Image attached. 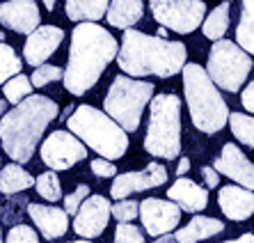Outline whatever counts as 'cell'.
I'll list each match as a JSON object with an SVG mask.
<instances>
[{
    "label": "cell",
    "mask_w": 254,
    "mask_h": 243,
    "mask_svg": "<svg viewBox=\"0 0 254 243\" xmlns=\"http://www.w3.org/2000/svg\"><path fill=\"white\" fill-rule=\"evenodd\" d=\"M213 170L218 174L229 177L231 181H236L241 188L254 190V163L234 143H227L222 147V152L213 163Z\"/></svg>",
    "instance_id": "cell-14"
},
{
    "label": "cell",
    "mask_w": 254,
    "mask_h": 243,
    "mask_svg": "<svg viewBox=\"0 0 254 243\" xmlns=\"http://www.w3.org/2000/svg\"><path fill=\"white\" fill-rule=\"evenodd\" d=\"M144 149L165 161L181 154V99L177 94H156L149 101Z\"/></svg>",
    "instance_id": "cell-6"
},
{
    "label": "cell",
    "mask_w": 254,
    "mask_h": 243,
    "mask_svg": "<svg viewBox=\"0 0 254 243\" xmlns=\"http://www.w3.org/2000/svg\"><path fill=\"white\" fill-rule=\"evenodd\" d=\"M44 7H46V9H53V7H55V0H44Z\"/></svg>",
    "instance_id": "cell-41"
},
{
    "label": "cell",
    "mask_w": 254,
    "mask_h": 243,
    "mask_svg": "<svg viewBox=\"0 0 254 243\" xmlns=\"http://www.w3.org/2000/svg\"><path fill=\"white\" fill-rule=\"evenodd\" d=\"M252 67V58L236 42L220 39L211 46L204 72H206V76L211 78V83L215 87H222L227 92H238L241 85L248 81Z\"/></svg>",
    "instance_id": "cell-8"
},
{
    "label": "cell",
    "mask_w": 254,
    "mask_h": 243,
    "mask_svg": "<svg viewBox=\"0 0 254 243\" xmlns=\"http://www.w3.org/2000/svg\"><path fill=\"white\" fill-rule=\"evenodd\" d=\"M137 216L149 237H165L181 223V209L174 202L158 200V197H147L144 202H140Z\"/></svg>",
    "instance_id": "cell-11"
},
{
    "label": "cell",
    "mask_w": 254,
    "mask_h": 243,
    "mask_svg": "<svg viewBox=\"0 0 254 243\" xmlns=\"http://www.w3.org/2000/svg\"><path fill=\"white\" fill-rule=\"evenodd\" d=\"M241 101H243V108H245L248 113H254V81L245 89H243Z\"/></svg>",
    "instance_id": "cell-37"
},
{
    "label": "cell",
    "mask_w": 254,
    "mask_h": 243,
    "mask_svg": "<svg viewBox=\"0 0 254 243\" xmlns=\"http://www.w3.org/2000/svg\"><path fill=\"white\" fill-rule=\"evenodd\" d=\"M119 44L106 28L99 23H78L71 32L69 62L64 69L66 92L83 96L103 76L106 67L117 58Z\"/></svg>",
    "instance_id": "cell-1"
},
{
    "label": "cell",
    "mask_w": 254,
    "mask_h": 243,
    "mask_svg": "<svg viewBox=\"0 0 254 243\" xmlns=\"http://www.w3.org/2000/svg\"><path fill=\"white\" fill-rule=\"evenodd\" d=\"M28 216L42 232V237L53 241V239L64 237L69 230V216L64 209L48 207V204H28Z\"/></svg>",
    "instance_id": "cell-17"
},
{
    "label": "cell",
    "mask_w": 254,
    "mask_h": 243,
    "mask_svg": "<svg viewBox=\"0 0 254 243\" xmlns=\"http://www.w3.org/2000/svg\"><path fill=\"white\" fill-rule=\"evenodd\" d=\"M151 14L165 30L190 35L204 23L206 5L201 0H149Z\"/></svg>",
    "instance_id": "cell-9"
},
{
    "label": "cell",
    "mask_w": 254,
    "mask_h": 243,
    "mask_svg": "<svg viewBox=\"0 0 254 243\" xmlns=\"http://www.w3.org/2000/svg\"><path fill=\"white\" fill-rule=\"evenodd\" d=\"M0 113H2V115L7 113V101H2V99H0Z\"/></svg>",
    "instance_id": "cell-42"
},
{
    "label": "cell",
    "mask_w": 254,
    "mask_h": 243,
    "mask_svg": "<svg viewBox=\"0 0 254 243\" xmlns=\"http://www.w3.org/2000/svg\"><path fill=\"white\" fill-rule=\"evenodd\" d=\"M62 76H64V72H62L60 67H55V65H42V67H37V69H35L32 78H30V83H32V87H44V85H48V83H55V81H60Z\"/></svg>",
    "instance_id": "cell-30"
},
{
    "label": "cell",
    "mask_w": 254,
    "mask_h": 243,
    "mask_svg": "<svg viewBox=\"0 0 254 243\" xmlns=\"http://www.w3.org/2000/svg\"><path fill=\"white\" fill-rule=\"evenodd\" d=\"M151 99H154V83L128 76H115L108 87L103 108L115 124H119L126 133H133L140 126L142 110Z\"/></svg>",
    "instance_id": "cell-7"
},
{
    "label": "cell",
    "mask_w": 254,
    "mask_h": 243,
    "mask_svg": "<svg viewBox=\"0 0 254 243\" xmlns=\"http://www.w3.org/2000/svg\"><path fill=\"white\" fill-rule=\"evenodd\" d=\"M144 14V2L142 0H110L106 18L113 28L128 30L137 23Z\"/></svg>",
    "instance_id": "cell-21"
},
{
    "label": "cell",
    "mask_w": 254,
    "mask_h": 243,
    "mask_svg": "<svg viewBox=\"0 0 254 243\" xmlns=\"http://www.w3.org/2000/svg\"><path fill=\"white\" fill-rule=\"evenodd\" d=\"M0 243H2V230H0Z\"/></svg>",
    "instance_id": "cell-46"
},
{
    "label": "cell",
    "mask_w": 254,
    "mask_h": 243,
    "mask_svg": "<svg viewBox=\"0 0 254 243\" xmlns=\"http://www.w3.org/2000/svg\"><path fill=\"white\" fill-rule=\"evenodd\" d=\"M201 177H204V181H206L208 188H218L220 174L213 170V165H204V167H201Z\"/></svg>",
    "instance_id": "cell-36"
},
{
    "label": "cell",
    "mask_w": 254,
    "mask_h": 243,
    "mask_svg": "<svg viewBox=\"0 0 254 243\" xmlns=\"http://www.w3.org/2000/svg\"><path fill=\"white\" fill-rule=\"evenodd\" d=\"M35 188L48 202H58L62 197V184H60V179H58V172H53V170L42 172L35 179Z\"/></svg>",
    "instance_id": "cell-29"
},
{
    "label": "cell",
    "mask_w": 254,
    "mask_h": 243,
    "mask_svg": "<svg viewBox=\"0 0 254 243\" xmlns=\"http://www.w3.org/2000/svg\"><path fill=\"white\" fill-rule=\"evenodd\" d=\"M167 181V170L160 163H149L144 170L140 172H124L117 174L110 186L115 200H126L130 193H140V190H149L156 186H163Z\"/></svg>",
    "instance_id": "cell-13"
},
{
    "label": "cell",
    "mask_w": 254,
    "mask_h": 243,
    "mask_svg": "<svg viewBox=\"0 0 254 243\" xmlns=\"http://www.w3.org/2000/svg\"><path fill=\"white\" fill-rule=\"evenodd\" d=\"M2 94H5L7 103H14V106H18L21 101L28 99V96L32 94V83H30L28 76L18 74V76L9 78V81L2 85Z\"/></svg>",
    "instance_id": "cell-27"
},
{
    "label": "cell",
    "mask_w": 254,
    "mask_h": 243,
    "mask_svg": "<svg viewBox=\"0 0 254 243\" xmlns=\"http://www.w3.org/2000/svg\"><path fill=\"white\" fill-rule=\"evenodd\" d=\"M167 200L174 202L181 211H188V214H197V211H204L208 204V193L206 188H201L197 181L186 177H179L174 184L167 188Z\"/></svg>",
    "instance_id": "cell-18"
},
{
    "label": "cell",
    "mask_w": 254,
    "mask_h": 243,
    "mask_svg": "<svg viewBox=\"0 0 254 243\" xmlns=\"http://www.w3.org/2000/svg\"><path fill=\"white\" fill-rule=\"evenodd\" d=\"M87 197H89V186L87 184L76 186V190H73L71 195L64 197V211H66V216H76L78 209H80V204H83Z\"/></svg>",
    "instance_id": "cell-33"
},
{
    "label": "cell",
    "mask_w": 254,
    "mask_h": 243,
    "mask_svg": "<svg viewBox=\"0 0 254 243\" xmlns=\"http://www.w3.org/2000/svg\"><path fill=\"white\" fill-rule=\"evenodd\" d=\"M165 35H167V30L165 28H158V35H156V37H160V39H163Z\"/></svg>",
    "instance_id": "cell-43"
},
{
    "label": "cell",
    "mask_w": 254,
    "mask_h": 243,
    "mask_svg": "<svg viewBox=\"0 0 254 243\" xmlns=\"http://www.w3.org/2000/svg\"><path fill=\"white\" fill-rule=\"evenodd\" d=\"M58 113V103L44 94H30L18 106L7 110L0 119V140L5 154L18 165L28 163L35 156L39 138Z\"/></svg>",
    "instance_id": "cell-3"
},
{
    "label": "cell",
    "mask_w": 254,
    "mask_h": 243,
    "mask_svg": "<svg viewBox=\"0 0 254 243\" xmlns=\"http://www.w3.org/2000/svg\"><path fill=\"white\" fill-rule=\"evenodd\" d=\"M188 170H190V159H188V156H184V159L179 161V165H177V174H179V177H184Z\"/></svg>",
    "instance_id": "cell-38"
},
{
    "label": "cell",
    "mask_w": 254,
    "mask_h": 243,
    "mask_svg": "<svg viewBox=\"0 0 254 243\" xmlns=\"http://www.w3.org/2000/svg\"><path fill=\"white\" fill-rule=\"evenodd\" d=\"M0 25L18 35H30L39 28V7L35 0H7L0 2Z\"/></svg>",
    "instance_id": "cell-16"
},
{
    "label": "cell",
    "mask_w": 254,
    "mask_h": 243,
    "mask_svg": "<svg viewBox=\"0 0 254 243\" xmlns=\"http://www.w3.org/2000/svg\"><path fill=\"white\" fill-rule=\"evenodd\" d=\"M110 202L103 195H89L80 204L78 214L73 216V230L83 239H96L101 237L110 220Z\"/></svg>",
    "instance_id": "cell-12"
},
{
    "label": "cell",
    "mask_w": 254,
    "mask_h": 243,
    "mask_svg": "<svg viewBox=\"0 0 254 243\" xmlns=\"http://www.w3.org/2000/svg\"><path fill=\"white\" fill-rule=\"evenodd\" d=\"M229 9H231L229 2H222V5L213 7L211 14L204 18V23H201V32H204L206 39L220 42V39L225 37L227 28H229Z\"/></svg>",
    "instance_id": "cell-24"
},
{
    "label": "cell",
    "mask_w": 254,
    "mask_h": 243,
    "mask_svg": "<svg viewBox=\"0 0 254 243\" xmlns=\"http://www.w3.org/2000/svg\"><path fill=\"white\" fill-rule=\"evenodd\" d=\"M66 126L85 147L94 149L106 161L122 159L128 149V133L94 106H78L76 113L66 117Z\"/></svg>",
    "instance_id": "cell-5"
},
{
    "label": "cell",
    "mask_w": 254,
    "mask_h": 243,
    "mask_svg": "<svg viewBox=\"0 0 254 243\" xmlns=\"http://www.w3.org/2000/svg\"><path fill=\"white\" fill-rule=\"evenodd\" d=\"M0 42H5V32L2 30H0Z\"/></svg>",
    "instance_id": "cell-44"
},
{
    "label": "cell",
    "mask_w": 254,
    "mask_h": 243,
    "mask_svg": "<svg viewBox=\"0 0 254 243\" xmlns=\"http://www.w3.org/2000/svg\"><path fill=\"white\" fill-rule=\"evenodd\" d=\"M222 243H254V234H243L238 239H231V241H222Z\"/></svg>",
    "instance_id": "cell-39"
},
{
    "label": "cell",
    "mask_w": 254,
    "mask_h": 243,
    "mask_svg": "<svg viewBox=\"0 0 254 243\" xmlns=\"http://www.w3.org/2000/svg\"><path fill=\"white\" fill-rule=\"evenodd\" d=\"M5 243H39V237L37 232L28 225H14L7 234Z\"/></svg>",
    "instance_id": "cell-34"
},
{
    "label": "cell",
    "mask_w": 254,
    "mask_h": 243,
    "mask_svg": "<svg viewBox=\"0 0 254 243\" xmlns=\"http://www.w3.org/2000/svg\"><path fill=\"white\" fill-rule=\"evenodd\" d=\"M30 186H35V177L25 172L18 163H9L0 170V193L2 195H16L23 193Z\"/></svg>",
    "instance_id": "cell-23"
},
{
    "label": "cell",
    "mask_w": 254,
    "mask_h": 243,
    "mask_svg": "<svg viewBox=\"0 0 254 243\" xmlns=\"http://www.w3.org/2000/svg\"><path fill=\"white\" fill-rule=\"evenodd\" d=\"M21 58L14 53L12 46H7L5 42H0V85L7 83L9 78L21 74Z\"/></svg>",
    "instance_id": "cell-28"
},
{
    "label": "cell",
    "mask_w": 254,
    "mask_h": 243,
    "mask_svg": "<svg viewBox=\"0 0 254 243\" xmlns=\"http://www.w3.org/2000/svg\"><path fill=\"white\" fill-rule=\"evenodd\" d=\"M64 39V30L58 25H39L35 32L28 35V42L23 46V58L28 65L37 67L46 65V60L55 53Z\"/></svg>",
    "instance_id": "cell-15"
},
{
    "label": "cell",
    "mask_w": 254,
    "mask_h": 243,
    "mask_svg": "<svg viewBox=\"0 0 254 243\" xmlns=\"http://www.w3.org/2000/svg\"><path fill=\"white\" fill-rule=\"evenodd\" d=\"M137 207H140V202L135 200H119L117 204H113L110 214L119 223H133V218H137Z\"/></svg>",
    "instance_id": "cell-32"
},
{
    "label": "cell",
    "mask_w": 254,
    "mask_h": 243,
    "mask_svg": "<svg viewBox=\"0 0 254 243\" xmlns=\"http://www.w3.org/2000/svg\"><path fill=\"white\" fill-rule=\"evenodd\" d=\"M229 126L234 138H238L243 145L254 149V117L248 113H229Z\"/></svg>",
    "instance_id": "cell-26"
},
{
    "label": "cell",
    "mask_w": 254,
    "mask_h": 243,
    "mask_svg": "<svg viewBox=\"0 0 254 243\" xmlns=\"http://www.w3.org/2000/svg\"><path fill=\"white\" fill-rule=\"evenodd\" d=\"M186 58H188L186 44L144 35L133 28L124 30L122 46L117 51V65L124 74H128V78L177 76L186 67Z\"/></svg>",
    "instance_id": "cell-2"
},
{
    "label": "cell",
    "mask_w": 254,
    "mask_h": 243,
    "mask_svg": "<svg viewBox=\"0 0 254 243\" xmlns=\"http://www.w3.org/2000/svg\"><path fill=\"white\" fill-rule=\"evenodd\" d=\"M92 172H94L96 177L106 179V177H115L117 174V167H115L113 161H106V159H94L92 161Z\"/></svg>",
    "instance_id": "cell-35"
},
{
    "label": "cell",
    "mask_w": 254,
    "mask_h": 243,
    "mask_svg": "<svg viewBox=\"0 0 254 243\" xmlns=\"http://www.w3.org/2000/svg\"><path fill=\"white\" fill-rule=\"evenodd\" d=\"M115 243H147L140 227L130 225V223H119L115 230Z\"/></svg>",
    "instance_id": "cell-31"
},
{
    "label": "cell",
    "mask_w": 254,
    "mask_h": 243,
    "mask_svg": "<svg viewBox=\"0 0 254 243\" xmlns=\"http://www.w3.org/2000/svg\"><path fill=\"white\" fill-rule=\"evenodd\" d=\"M218 204L229 220H248L254 214V190L241 186H222L218 193Z\"/></svg>",
    "instance_id": "cell-19"
},
{
    "label": "cell",
    "mask_w": 254,
    "mask_h": 243,
    "mask_svg": "<svg viewBox=\"0 0 254 243\" xmlns=\"http://www.w3.org/2000/svg\"><path fill=\"white\" fill-rule=\"evenodd\" d=\"M108 5H110V0H66L64 9L66 16L76 23H80V21L96 23L106 16Z\"/></svg>",
    "instance_id": "cell-22"
},
{
    "label": "cell",
    "mask_w": 254,
    "mask_h": 243,
    "mask_svg": "<svg viewBox=\"0 0 254 243\" xmlns=\"http://www.w3.org/2000/svg\"><path fill=\"white\" fill-rule=\"evenodd\" d=\"M181 74H184V92L188 101L190 119L195 129L206 136L222 131V126L229 119V106L222 99L220 89L211 83L204 67L197 62H186Z\"/></svg>",
    "instance_id": "cell-4"
},
{
    "label": "cell",
    "mask_w": 254,
    "mask_h": 243,
    "mask_svg": "<svg viewBox=\"0 0 254 243\" xmlns=\"http://www.w3.org/2000/svg\"><path fill=\"white\" fill-rule=\"evenodd\" d=\"M151 243H177V239L172 237V234H165V237H158L156 241H151Z\"/></svg>",
    "instance_id": "cell-40"
},
{
    "label": "cell",
    "mask_w": 254,
    "mask_h": 243,
    "mask_svg": "<svg viewBox=\"0 0 254 243\" xmlns=\"http://www.w3.org/2000/svg\"><path fill=\"white\" fill-rule=\"evenodd\" d=\"M236 42L248 55H254V0H243L241 21L236 28Z\"/></svg>",
    "instance_id": "cell-25"
},
{
    "label": "cell",
    "mask_w": 254,
    "mask_h": 243,
    "mask_svg": "<svg viewBox=\"0 0 254 243\" xmlns=\"http://www.w3.org/2000/svg\"><path fill=\"white\" fill-rule=\"evenodd\" d=\"M39 154H42V161L51 170L60 172L69 170L76 163L87 159V147L69 131H53L42 143Z\"/></svg>",
    "instance_id": "cell-10"
},
{
    "label": "cell",
    "mask_w": 254,
    "mask_h": 243,
    "mask_svg": "<svg viewBox=\"0 0 254 243\" xmlns=\"http://www.w3.org/2000/svg\"><path fill=\"white\" fill-rule=\"evenodd\" d=\"M220 232H225V223L218 218H208V216H195L186 227L177 230L174 239L177 243H199L204 239H211Z\"/></svg>",
    "instance_id": "cell-20"
},
{
    "label": "cell",
    "mask_w": 254,
    "mask_h": 243,
    "mask_svg": "<svg viewBox=\"0 0 254 243\" xmlns=\"http://www.w3.org/2000/svg\"><path fill=\"white\" fill-rule=\"evenodd\" d=\"M71 243H92V241H71Z\"/></svg>",
    "instance_id": "cell-45"
}]
</instances>
